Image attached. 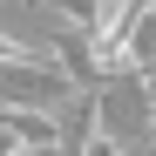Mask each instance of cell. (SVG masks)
<instances>
[{"label": "cell", "mask_w": 156, "mask_h": 156, "mask_svg": "<svg viewBox=\"0 0 156 156\" xmlns=\"http://www.w3.org/2000/svg\"><path fill=\"white\" fill-rule=\"evenodd\" d=\"M143 82H149V102H156V75H143Z\"/></svg>", "instance_id": "7a4b0ae2"}, {"label": "cell", "mask_w": 156, "mask_h": 156, "mask_svg": "<svg viewBox=\"0 0 156 156\" xmlns=\"http://www.w3.org/2000/svg\"><path fill=\"white\" fill-rule=\"evenodd\" d=\"M95 129L115 136L122 149H136V143L156 136V102H149L143 75H109V82H95Z\"/></svg>", "instance_id": "6da1fadb"}]
</instances>
